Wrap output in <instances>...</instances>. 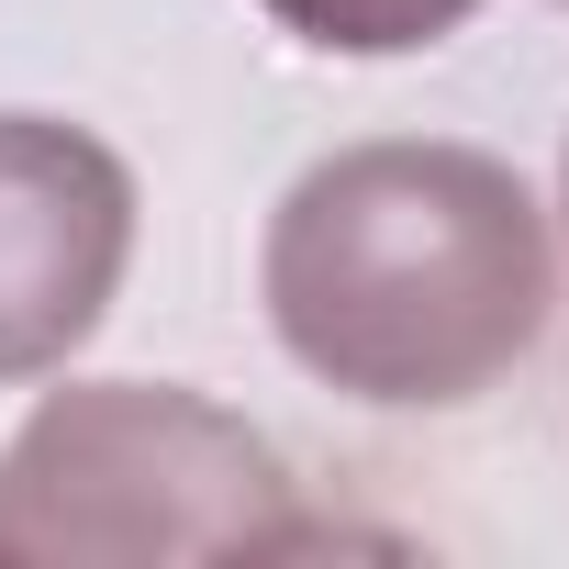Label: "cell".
Returning a JSON list of instances; mask_svg holds the SVG:
<instances>
[{"mask_svg": "<svg viewBox=\"0 0 569 569\" xmlns=\"http://www.w3.org/2000/svg\"><path fill=\"white\" fill-rule=\"evenodd\" d=\"M134 257V179L101 134L0 112V380L57 369Z\"/></svg>", "mask_w": 569, "mask_h": 569, "instance_id": "obj_3", "label": "cell"}, {"mask_svg": "<svg viewBox=\"0 0 569 569\" xmlns=\"http://www.w3.org/2000/svg\"><path fill=\"white\" fill-rule=\"evenodd\" d=\"M302 547L291 480L201 391H57L0 458V569H168V558H279Z\"/></svg>", "mask_w": 569, "mask_h": 569, "instance_id": "obj_2", "label": "cell"}, {"mask_svg": "<svg viewBox=\"0 0 569 569\" xmlns=\"http://www.w3.org/2000/svg\"><path fill=\"white\" fill-rule=\"evenodd\" d=\"M268 325L313 380L425 413L480 402L547 325V223L502 157L347 146L268 223Z\"/></svg>", "mask_w": 569, "mask_h": 569, "instance_id": "obj_1", "label": "cell"}, {"mask_svg": "<svg viewBox=\"0 0 569 569\" xmlns=\"http://www.w3.org/2000/svg\"><path fill=\"white\" fill-rule=\"evenodd\" d=\"M268 12L325 57H413V46L458 34L480 0H268Z\"/></svg>", "mask_w": 569, "mask_h": 569, "instance_id": "obj_4", "label": "cell"}]
</instances>
